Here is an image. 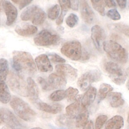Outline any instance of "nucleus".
<instances>
[{
	"label": "nucleus",
	"instance_id": "f257e3e1",
	"mask_svg": "<svg viewBox=\"0 0 129 129\" xmlns=\"http://www.w3.org/2000/svg\"><path fill=\"white\" fill-rule=\"evenodd\" d=\"M13 66L15 70L23 76H32L36 72V67L31 54L25 51L13 52Z\"/></svg>",
	"mask_w": 129,
	"mask_h": 129
},
{
	"label": "nucleus",
	"instance_id": "f03ea898",
	"mask_svg": "<svg viewBox=\"0 0 129 129\" xmlns=\"http://www.w3.org/2000/svg\"><path fill=\"white\" fill-rule=\"evenodd\" d=\"M10 105L17 115L24 120L32 122L35 119L36 113L22 99L14 96L10 101Z\"/></svg>",
	"mask_w": 129,
	"mask_h": 129
},
{
	"label": "nucleus",
	"instance_id": "7ed1b4c3",
	"mask_svg": "<svg viewBox=\"0 0 129 129\" xmlns=\"http://www.w3.org/2000/svg\"><path fill=\"white\" fill-rule=\"evenodd\" d=\"M103 48L113 60L119 63H125L128 59V53L119 44L112 40L105 41Z\"/></svg>",
	"mask_w": 129,
	"mask_h": 129
},
{
	"label": "nucleus",
	"instance_id": "20e7f679",
	"mask_svg": "<svg viewBox=\"0 0 129 129\" xmlns=\"http://www.w3.org/2000/svg\"><path fill=\"white\" fill-rule=\"evenodd\" d=\"M104 69L115 84L121 85L124 83L127 78V74L116 63L107 61L104 64Z\"/></svg>",
	"mask_w": 129,
	"mask_h": 129
},
{
	"label": "nucleus",
	"instance_id": "39448f33",
	"mask_svg": "<svg viewBox=\"0 0 129 129\" xmlns=\"http://www.w3.org/2000/svg\"><path fill=\"white\" fill-rule=\"evenodd\" d=\"M7 83L11 90L21 96H28L27 85L23 79L18 74L11 72L7 78Z\"/></svg>",
	"mask_w": 129,
	"mask_h": 129
},
{
	"label": "nucleus",
	"instance_id": "423d86ee",
	"mask_svg": "<svg viewBox=\"0 0 129 129\" xmlns=\"http://www.w3.org/2000/svg\"><path fill=\"white\" fill-rule=\"evenodd\" d=\"M60 51L63 55L73 60H78L82 56L81 44L77 40H72L64 43Z\"/></svg>",
	"mask_w": 129,
	"mask_h": 129
},
{
	"label": "nucleus",
	"instance_id": "0eeeda50",
	"mask_svg": "<svg viewBox=\"0 0 129 129\" xmlns=\"http://www.w3.org/2000/svg\"><path fill=\"white\" fill-rule=\"evenodd\" d=\"M60 37L48 30H43L34 38V42L38 46H46L57 44L60 41Z\"/></svg>",
	"mask_w": 129,
	"mask_h": 129
},
{
	"label": "nucleus",
	"instance_id": "6e6552de",
	"mask_svg": "<svg viewBox=\"0 0 129 129\" xmlns=\"http://www.w3.org/2000/svg\"><path fill=\"white\" fill-rule=\"evenodd\" d=\"M101 79V74L98 70L89 71L83 74L78 81V85L82 91L87 90L91 85L99 81Z\"/></svg>",
	"mask_w": 129,
	"mask_h": 129
},
{
	"label": "nucleus",
	"instance_id": "1a4fd4ad",
	"mask_svg": "<svg viewBox=\"0 0 129 129\" xmlns=\"http://www.w3.org/2000/svg\"><path fill=\"white\" fill-rule=\"evenodd\" d=\"M0 116L3 122L5 123L7 126L17 129L26 128V126L22 124L15 115L7 108H0Z\"/></svg>",
	"mask_w": 129,
	"mask_h": 129
},
{
	"label": "nucleus",
	"instance_id": "9d476101",
	"mask_svg": "<svg viewBox=\"0 0 129 129\" xmlns=\"http://www.w3.org/2000/svg\"><path fill=\"white\" fill-rule=\"evenodd\" d=\"M91 39L96 48L101 51L103 43L106 38L104 30L99 25H94L91 28Z\"/></svg>",
	"mask_w": 129,
	"mask_h": 129
},
{
	"label": "nucleus",
	"instance_id": "9b49d317",
	"mask_svg": "<svg viewBox=\"0 0 129 129\" xmlns=\"http://www.w3.org/2000/svg\"><path fill=\"white\" fill-rule=\"evenodd\" d=\"M55 70L59 75L66 79L75 80L78 76L77 70L69 64H59L55 66Z\"/></svg>",
	"mask_w": 129,
	"mask_h": 129
},
{
	"label": "nucleus",
	"instance_id": "f8f14e48",
	"mask_svg": "<svg viewBox=\"0 0 129 129\" xmlns=\"http://www.w3.org/2000/svg\"><path fill=\"white\" fill-rule=\"evenodd\" d=\"M3 7L7 16L6 24L10 26L14 23L17 19L18 11L16 8L8 1L3 2Z\"/></svg>",
	"mask_w": 129,
	"mask_h": 129
},
{
	"label": "nucleus",
	"instance_id": "ddd939ff",
	"mask_svg": "<svg viewBox=\"0 0 129 129\" xmlns=\"http://www.w3.org/2000/svg\"><path fill=\"white\" fill-rule=\"evenodd\" d=\"M80 12L83 20L87 24L93 23L95 20V14L86 1L80 2Z\"/></svg>",
	"mask_w": 129,
	"mask_h": 129
},
{
	"label": "nucleus",
	"instance_id": "4468645a",
	"mask_svg": "<svg viewBox=\"0 0 129 129\" xmlns=\"http://www.w3.org/2000/svg\"><path fill=\"white\" fill-rule=\"evenodd\" d=\"M47 83L51 90L64 88L67 84V80L60 75L52 73L49 76Z\"/></svg>",
	"mask_w": 129,
	"mask_h": 129
},
{
	"label": "nucleus",
	"instance_id": "2eb2a0df",
	"mask_svg": "<svg viewBox=\"0 0 129 129\" xmlns=\"http://www.w3.org/2000/svg\"><path fill=\"white\" fill-rule=\"evenodd\" d=\"M35 106L40 110L52 114H56L62 110V106L59 104H48L39 100L34 103Z\"/></svg>",
	"mask_w": 129,
	"mask_h": 129
},
{
	"label": "nucleus",
	"instance_id": "dca6fc26",
	"mask_svg": "<svg viewBox=\"0 0 129 129\" xmlns=\"http://www.w3.org/2000/svg\"><path fill=\"white\" fill-rule=\"evenodd\" d=\"M35 62L39 70L42 72H49L53 70L48 56L42 54L37 56L35 59Z\"/></svg>",
	"mask_w": 129,
	"mask_h": 129
},
{
	"label": "nucleus",
	"instance_id": "f3484780",
	"mask_svg": "<svg viewBox=\"0 0 129 129\" xmlns=\"http://www.w3.org/2000/svg\"><path fill=\"white\" fill-rule=\"evenodd\" d=\"M28 96L30 100L34 103L39 100V89L37 85L31 78L27 79Z\"/></svg>",
	"mask_w": 129,
	"mask_h": 129
},
{
	"label": "nucleus",
	"instance_id": "a211bd4d",
	"mask_svg": "<svg viewBox=\"0 0 129 129\" xmlns=\"http://www.w3.org/2000/svg\"><path fill=\"white\" fill-rule=\"evenodd\" d=\"M97 94V90L95 87H90L85 92L81 99V106L87 108L94 101Z\"/></svg>",
	"mask_w": 129,
	"mask_h": 129
},
{
	"label": "nucleus",
	"instance_id": "6ab92c4d",
	"mask_svg": "<svg viewBox=\"0 0 129 129\" xmlns=\"http://www.w3.org/2000/svg\"><path fill=\"white\" fill-rule=\"evenodd\" d=\"M81 96V95L77 96L75 101L66 108L67 114L72 118H76L80 111Z\"/></svg>",
	"mask_w": 129,
	"mask_h": 129
},
{
	"label": "nucleus",
	"instance_id": "aec40b11",
	"mask_svg": "<svg viewBox=\"0 0 129 129\" xmlns=\"http://www.w3.org/2000/svg\"><path fill=\"white\" fill-rule=\"evenodd\" d=\"M123 124L122 117L120 115H115L107 121L104 129H120L123 126Z\"/></svg>",
	"mask_w": 129,
	"mask_h": 129
},
{
	"label": "nucleus",
	"instance_id": "412c9836",
	"mask_svg": "<svg viewBox=\"0 0 129 129\" xmlns=\"http://www.w3.org/2000/svg\"><path fill=\"white\" fill-rule=\"evenodd\" d=\"M15 30L21 36H28L35 34L37 31V28L34 25L26 24L22 27L17 26Z\"/></svg>",
	"mask_w": 129,
	"mask_h": 129
},
{
	"label": "nucleus",
	"instance_id": "4be33fe9",
	"mask_svg": "<svg viewBox=\"0 0 129 129\" xmlns=\"http://www.w3.org/2000/svg\"><path fill=\"white\" fill-rule=\"evenodd\" d=\"M89 117V113L87 108L81 106L80 111L76 117L75 125L77 127H81L84 126L88 121Z\"/></svg>",
	"mask_w": 129,
	"mask_h": 129
},
{
	"label": "nucleus",
	"instance_id": "5701e85b",
	"mask_svg": "<svg viewBox=\"0 0 129 129\" xmlns=\"http://www.w3.org/2000/svg\"><path fill=\"white\" fill-rule=\"evenodd\" d=\"M11 96L7 85L4 81L0 82V101L6 104L11 100Z\"/></svg>",
	"mask_w": 129,
	"mask_h": 129
},
{
	"label": "nucleus",
	"instance_id": "b1692460",
	"mask_svg": "<svg viewBox=\"0 0 129 129\" xmlns=\"http://www.w3.org/2000/svg\"><path fill=\"white\" fill-rule=\"evenodd\" d=\"M110 105L113 107H118L122 105L124 101L122 98V94L119 92L110 93L108 95Z\"/></svg>",
	"mask_w": 129,
	"mask_h": 129
},
{
	"label": "nucleus",
	"instance_id": "393cba45",
	"mask_svg": "<svg viewBox=\"0 0 129 129\" xmlns=\"http://www.w3.org/2000/svg\"><path fill=\"white\" fill-rule=\"evenodd\" d=\"M74 118H71L67 114H61L59 115L57 119V122L62 126L67 127L69 129L73 128L75 125Z\"/></svg>",
	"mask_w": 129,
	"mask_h": 129
},
{
	"label": "nucleus",
	"instance_id": "a878e982",
	"mask_svg": "<svg viewBox=\"0 0 129 129\" xmlns=\"http://www.w3.org/2000/svg\"><path fill=\"white\" fill-rule=\"evenodd\" d=\"M59 5L61 9V12L56 21V23L57 25L61 24L63 20V18L66 14H67L68 11L71 8V2L70 1H59Z\"/></svg>",
	"mask_w": 129,
	"mask_h": 129
},
{
	"label": "nucleus",
	"instance_id": "bb28decb",
	"mask_svg": "<svg viewBox=\"0 0 129 129\" xmlns=\"http://www.w3.org/2000/svg\"><path fill=\"white\" fill-rule=\"evenodd\" d=\"M38 7L36 5H32L25 9L21 13L20 17L23 21H28L32 20L35 13L38 9Z\"/></svg>",
	"mask_w": 129,
	"mask_h": 129
},
{
	"label": "nucleus",
	"instance_id": "cd10ccee",
	"mask_svg": "<svg viewBox=\"0 0 129 129\" xmlns=\"http://www.w3.org/2000/svg\"><path fill=\"white\" fill-rule=\"evenodd\" d=\"M9 63L5 58L0 59V82L4 81L9 74Z\"/></svg>",
	"mask_w": 129,
	"mask_h": 129
},
{
	"label": "nucleus",
	"instance_id": "c85d7f7f",
	"mask_svg": "<svg viewBox=\"0 0 129 129\" xmlns=\"http://www.w3.org/2000/svg\"><path fill=\"white\" fill-rule=\"evenodd\" d=\"M46 18V14L40 8H38L32 19V22L34 25L42 24Z\"/></svg>",
	"mask_w": 129,
	"mask_h": 129
},
{
	"label": "nucleus",
	"instance_id": "c756f323",
	"mask_svg": "<svg viewBox=\"0 0 129 129\" xmlns=\"http://www.w3.org/2000/svg\"><path fill=\"white\" fill-rule=\"evenodd\" d=\"M113 90V87L109 84L106 83H102L99 88L98 97L99 101L104 99L108 93Z\"/></svg>",
	"mask_w": 129,
	"mask_h": 129
},
{
	"label": "nucleus",
	"instance_id": "7c9ffc66",
	"mask_svg": "<svg viewBox=\"0 0 129 129\" xmlns=\"http://www.w3.org/2000/svg\"><path fill=\"white\" fill-rule=\"evenodd\" d=\"M91 3L94 9L101 15H105V6H106L105 1H91Z\"/></svg>",
	"mask_w": 129,
	"mask_h": 129
},
{
	"label": "nucleus",
	"instance_id": "2f4dec72",
	"mask_svg": "<svg viewBox=\"0 0 129 129\" xmlns=\"http://www.w3.org/2000/svg\"><path fill=\"white\" fill-rule=\"evenodd\" d=\"M66 97L69 102L75 101L77 95L79 93V91L77 89L70 87L68 88L66 91Z\"/></svg>",
	"mask_w": 129,
	"mask_h": 129
},
{
	"label": "nucleus",
	"instance_id": "473e14b6",
	"mask_svg": "<svg viewBox=\"0 0 129 129\" xmlns=\"http://www.w3.org/2000/svg\"><path fill=\"white\" fill-rule=\"evenodd\" d=\"M66 97V91L64 90H57L52 92L49 96L50 100L53 101H59Z\"/></svg>",
	"mask_w": 129,
	"mask_h": 129
},
{
	"label": "nucleus",
	"instance_id": "72a5a7b5",
	"mask_svg": "<svg viewBox=\"0 0 129 129\" xmlns=\"http://www.w3.org/2000/svg\"><path fill=\"white\" fill-rule=\"evenodd\" d=\"M112 26L113 29L129 37V25L122 23H116L113 25Z\"/></svg>",
	"mask_w": 129,
	"mask_h": 129
},
{
	"label": "nucleus",
	"instance_id": "f704fd0d",
	"mask_svg": "<svg viewBox=\"0 0 129 129\" xmlns=\"http://www.w3.org/2000/svg\"><path fill=\"white\" fill-rule=\"evenodd\" d=\"M60 11L59 6L58 5H55L49 8L47 13L48 17L51 19L54 20L58 18Z\"/></svg>",
	"mask_w": 129,
	"mask_h": 129
},
{
	"label": "nucleus",
	"instance_id": "c9c22d12",
	"mask_svg": "<svg viewBox=\"0 0 129 129\" xmlns=\"http://www.w3.org/2000/svg\"><path fill=\"white\" fill-rule=\"evenodd\" d=\"M79 21V18L78 16L75 14H71L66 19V24L68 26L71 28L75 27L78 24Z\"/></svg>",
	"mask_w": 129,
	"mask_h": 129
},
{
	"label": "nucleus",
	"instance_id": "e433bc0d",
	"mask_svg": "<svg viewBox=\"0 0 129 129\" xmlns=\"http://www.w3.org/2000/svg\"><path fill=\"white\" fill-rule=\"evenodd\" d=\"M107 120V116L106 115H100L96 119L95 123V129H101Z\"/></svg>",
	"mask_w": 129,
	"mask_h": 129
},
{
	"label": "nucleus",
	"instance_id": "4c0bfd02",
	"mask_svg": "<svg viewBox=\"0 0 129 129\" xmlns=\"http://www.w3.org/2000/svg\"><path fill=\"white\" fill-rule=\"evenodd\" d=\"M108 17L113 20H118L120 19V15L117 10L115 9H112L107 12Z\"/></svg>",
	"mask_w": 129,
	"mask_h": 129
},
{
	"label": "nucleus",
	"instance_id": "58836bf2",
	"mask_svg": "<svg viewBox=\"0 0 129 129\" xmlns=\"http://www.w3.org/2000/svg\"><path fill=\"white\" fill-rule=\"evenodd\" d=\"M48 55L49 57L50 60L53 62L59 63H64L66 62V60L63 58L55 53H50L48 54Z\"/></svg>",
	"mask_w": 129,
	"mask_h": 129
},
{
	"label": "nucleus",
	"instance_id": "ea45409f",
	"mask_svg": "<svg viewBox=\"0 0 129 129\" xmlns=\"http://www.w3.org/2000/svg\"><path fill=\"white\" fill-rule=\"evenodd\" d=\"M37 80H38V83L40 84L41 88L44 90H45V91L50 90V88L49 87V85L48 84L47 81H46L43 78L39 77Z\"/></svg>",
	"mask_w": 129,
	"mask_h": 129
},
{
	"label": "nucleus",
	"instance_id": "a19ab883",
	"mask_svg": "<svg viewBox=\"0 0 129 129\" xmlns=\"http://www.w3.org/2000/svg\"><path fill=\"white\" fill-rule=\"evenodd\" d=\"M14 3L19 4V9L21 10L23 9L24 7H26L29 4H30L32 1H12Z\"/></svg>",
	"mask_w": 129,
	"mask_h": 129
},
{
	"label": "nucleus",
	"instance_id": "79ce46f5",
	"mask_svg": "<svg viewBox=\"0 0 129 129\" xmlns=\"http://www.w3.org/2000/svg\"><path fill=\"white\" fill-rule=\"evenodd\" d=\"M70 2H71V8H72V9L75 11L78 10L80 2L79 1H70Z\"/></svg>",
	"mask_w": 129,
	"mask_h": 129
},
{
	"label": "nucleus",
	"instance_id": "37998d69",
	"mask_svg": "<svg viewBox=\"0 0 129 129\" xmlns=\"http://www.w3.org/2000/svg\"><path fill=\"white\" fill-rule=\"evenodd\" d=\"M83 129H94L93 122L92 120L88 121L85 125L83 126Z\"/></svg>",
	"mask_w": 129,
	"mask_h": 129
},
{
	"label": "nucleus",
	"instance_id": "c03bdc74",
	"mask_svg": "<svg viewBox=\"0 0 129 129\" xmlns=\"http://www.w3.org/2000/svg\"><path fill=\"white\" fill-rule=\"evenodd\" d=\"M116 2L121 9H124L125 8L127 2L126 1H117Z\"/></svg>",
	"mask_w": 129,
	"mask_h": 129
},
{
	"label": "nucleus",
	"instance_id": "a18cd8bd",
	"mask_svg": "<svg viewBox=\"0 0 129 129\" xmlns=\"http://www.w3.org/2000/svg\"><path fill=\"white\" fill-rule=\"evenodd\" d=\"M106 5L109 8L115 7L116 6V3L114 1H105Z\"/></svg>",
	"mask_w": 129,
	"mask_h": 129
},
{
	"label": "nucleus",
	"instance_id": "49530a36",
	"mask_svg": "<svg viewBox=\"0 0 129 129\" xmlns=\"http://www.w3.org/2000/svg\"><path fill=\"white\" fill-rule=\"evenodd\" d=\"M89 54L88 53V52L86 51H84L83 52V55H82L81 57H82V60H86L87 59H88L89 58Z\"/></svg>",
	"mask_w": 129,
	"mask_h": 129
},
{
	"label": "nucleus",
	"instance_id": "de8ad7c7",
	"mask_svg": "<svg viewBox=\"0 0 129 129\" xmlns=\"http://www.w3.org/2000/svg\"><path fill=\"white\" fill-rule=\"evenodd\" d=\"M1 129H17V128H13L9 126H5L3 127Z\"/></svg>",
	"mask_w": 129,
	"mask_h": 129
},
{
	"label": "nucleus",
	"instance_id": "09e8293b",
	"mask_svg": "<svg viewBox=\"0 0 129 129\" xmlns=\"http://www.w3.org/2000/svg\"><path fill=\"white\" fill-rule=\"evenodd\" d=\"M49 126H50V128L51 129H66V128H58V127H55L52 125H49Z\"/></svg>",
	"mask_w": 129,
	"mask_h": 129
},
{
	"label": "nucleus",
	"instance_id": "8fccbe9b",
	"mask_svg": "<svg viewBox=\"0 0 129 129\" xmlns=\"http://www.w3.org/2000/svg\"><path fill=\"white\" fill-rule=\"evenodd\" d=\"M3 1H0V12H1L2 10V6H3Z\"/></svg>",
	"mask_w": 129,
	"mask_h": 129
},
{
	"label": "nucleus",
	"instance_id": "3c124183",
	"mask_svg": "<svg viewBox=\"0 0 129 129\" xmlns=\"http://www.w3.org/2000/svg\"><path fill=\"white\" fill-rule=\"evenodd\" d=\"M126 74H127V75H128V76H129V68H128L126 69Z\"/></svg>",
	"mask_w": 129,
	"mask_h": 129
},
{
	"label": "nucleus",
	"instance_id": "603ef678",
	"mask_svg": "<svg viewBox=\"0 0 129 129\" xmlns=\"http://www.w3.org/2000/svg\"><path fill=\"white\" fill-rule=\"evenodd\" d=\"M126 87H127L128 90H129V80L128 81V82H127V83H126Z\"/></svg>",
	"mask_w": 129,
	"mask_h": 129
},
{
	"label": "nucleus",
	"instance_id": "864d4df0",
	"mask_svg": "<svg viewBox=\"0 0 129 129\" xmlns=\"http://www.w3.org/2000/svg\"><path fill=\"white\" fill-rule=\"evenodd\" d=\"M31 129H42V128L41 127H33V128H32Z\"/></svg>",
	"mask_w": 129,
	"mask_h": 129
},
{
	"label": "nucleus",
	"instance_id": "5fc2aeb1",
	"mask_svg": "<svg viewBox=\"0 0 129 129\" xmlns=\"http://www.w3.org/2000/svg\"><path fill=\"white\" fill-rule=\"evenodd\" d=\"M2 123H3V121H2V120L1 117V116H0V125L2 124Z\"/></svg>",
	"mask_w": 129,
	"mask_h": 129
},
{
	"label": "nucleus",
	"instance_id": "6e6d98bb",
	"mask_svg": "<svg viewBox=\"0 0 129 129\" xmlns=\"http://www.w3.org/2000/svg\"><path fill=\"white\" fill-rule=\"evenodd\" d=\"M127 122L128 123H129V113H128V117H127Z\"/></svg>",
	"mask_w": 129,
	"mask_h": 129
}]
</instances>
